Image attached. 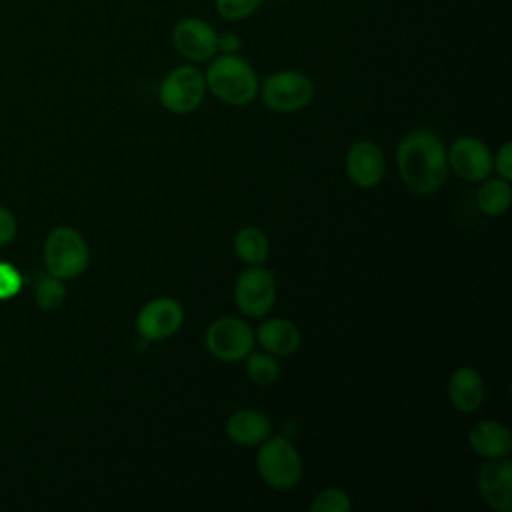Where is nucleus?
<instances>
[{"instance_id":"18","label":"nucleus","mask_w":512,"mask_h":512,"mask_svg":"<svg viewBox=\"0 0 512 512\" xmlns=\"http://www.w3.org/2000/svg\"><path fill=\"white\" fill-rule=\"evenodd\" d=\"M268 236L256 226H244L234 236V252L236 256L252 266H260L268 258Z\"/></svg>"},{"instance_id":"16","label":"nucleus","mask_w":512,"mask_h":512,"mask_svg":"<svg viewBox=\"0 0 512 512\" xmlns=\"http://www.w3.org/2000/svg\"><path fill=\"white\" fill-rule=\"evenodd\" d=\"M448 400L460 412H474L484 400V380L478 370L462 366L448 380Z\"/></svg>"},{"instance_id":"5","label":"nucleus","mask_w":512,"mask_h":512,"mask_svg":"<svg viewBox=\"0 0 512 512\" xmlns=\"http://www.w3.org/2000/svg\"><path fill=\"white\" fill-rule=\"evenodd\" d=\"M258 92L270 110L288 114L298 112L310 104L314 96V84L300 70H278L264 78Z\"/></svg>"},{"instance_id":"25","label":"nucleus","mask_w":512,"mask_h":512,"mask_svg":"<svg viewBox=\"0 0 512 512\" xmlns=\"http://www.w3.org/2000/svg\"><path fill=\"white\" fill-rule=\"evenodd\" d=\"M496 172L500 178L510 180L512 178V144L504 142L502 148L496 152V160H494Z\"/></svg>"},{"instance_id":"20","label":"nucleus","mask_w":512,"mask_h":512,"mask_svg":"<svg viewBox=\"0 0 512 512\" xmlns=\"http://www.w3.org/2000/svg\"><path fill=\"white\" fill-rule=\"evenodd\" d=\"M246 374L258 386H270L278 380L280 368L270 352H250L246 356Z\"/></svg>"},{"instance_id":"3","label":"nucleus","mask_w":512,"mask_h":512,"mask_svg":"<svg viewBox=\"0 0 512 512\" xmlns=\"http://www.w3.org/2000/svg\"><path fill=\"white\" fill-rule=\"evenodd\" d=\"M90 260L84 236L70 226H56L44 242V264L56 278L70 280L80 276Z\"/></svg>"},{"instance_id":"14","label":"nucleus","mask_w":512,"mask_h":512,"mask_svg":"<svg viewBox=\"0 0 512 512\" xmlns=\"http://www.w3.org/2000/svg\"><path fill=\"white\" fill-rule=\"evenodd\" d=\"M272 432L270 418L254 408H242L228 416L226 436L240 446H256L264 442Z\"/></svg>"},{"instance_id":"24","label":"nucleus","mask_w":512,"mask_h":512,"mask_svg":"<svg viewBox=\"0 0 512 512\" xmlns=\"http://www.w3.org/2000/svg\"><path fill=\"white\" fill-rule=\"evenodd\" d=\"M20 288H22L20 272L8 262H0V300L14 298L20 292Z\"/></svg>"},{"instance_id":"26","label":"nucleus","mask_w":512,"mask_h":512,"mask_svg":"<svg viewBox=\"0 0 512 512\" xmlns=\"http://www.w3.org/2000/svg\"><path fill=\"white\" fill-rule=\"evenodd\" d=\"M14 236H16V220L8 208L0 206V246L8 244Z\"/></svg>"},{"instance_id":"12","label":"nucleus","mask_w":512,"mask_h":512,"mask_svg":"<svg viewBox=\"0 0 512 512\" xmlns=\"http://www.w3.org/2000/svg\"><path fill=\"white\" fill-rule=\"evenodd\" d=\"M478 490L484 502L496 512L512 510V462L504 458H488L478 470Z\"/></svg>"},{"instance_id":"2","label":"nucleus","mask_w":512,"mask_h":512,"mask_svg":"<svg viewBox=\"0 0 512 512\" xmlns=\"http://www.w3.org/2000/svg\"><path fill=\"white\" fill-rule=\"evenodd\" d=\"M204 72L206 90L230 106L250 104L260 88L256 70L238 54H216Z\"/></svg>"},{"instance_id":"17","label":"nucleus","mask_w":512,"mask_h":512,"mask_svg":"<svg viewBox=\"0 0 512 512\" xmlns=\"http://www.w3.org/2000/svg\"><path fill=\"white\" fill-rule=\"evenodd\" d=\"M258 344L270 352L272 356H288L298 350L300 346V332L298 328L284 318H270L264 320L256 330Z\"/></svg>"},{"instance_id":"23","label":"nucleus","mask_w":512,"mask_h":512,"mask_svg":"<svg viewBox=\"0 0 512 512\" xmlns=\"http://www.w3.org/2000/svg\"><path fill=\"white\" fill-rule=\"evenodd\" d=\"M352 508V502L348 494L340 488H326L310 504L312 512H348Z\"/></svg>"},{"instance_id":"22","label":"nucleus","mask_w":512,"mask_h":512,"mask_svg":"<svg viewBox=\"0 0 512 512\" xmlns=\"http://www.w3.org/2000/svg\"><path fill=\"white\" fill-rule=\"evenodd\" d=\"M264 0H214L218 16L226 22H240L250 18Z\"/></svg>"},{"instance_id":"13","label":"nucleus","mask_w":512,"mask_h":512,"mask_svg":"<svg viewBox=\"0 0 512 512\" xmlns=\"http://www.w3.org/2000/svg\"><path fill=\"white\" fill-rule=\"evenodd\" d=\"M384 170V154L374 142L360 140L348 148L346 174L356 186L374 188L384 178Z\"/></svg>"},{"instance_id":"19","label":"nucleus","mask_w":512,"mask_h":512,"mask_svg":"<svg viewBox=\"0 0 512 512\" xmlns=\"http://www.w3.org/2000/svg\"><path fill=\"white\" fill-rule=\"evenodd\" d=\"M512 200V188L504 178H486L476 194L478 208L488 216H502Z\"/></svg>"},{"instance_id":"9","label":"nucleus","mask_w":512,"mask_h":512,"mask_svg":"<svg viewBox=\"0 0 512 512\" xmlns=\"http://www.w3.org/2000/svg\"><path fill=\"white\" fill-rule=\"evenodd\" d=\"M170 38L174 50L190 62H208L218 54V32L204 18H180Z\"/></svg>"},{"instance_id":"15","label":"nucleus","mask_w":512,"mask_h":512,"mask_svg":"<svg viewBox=\"0 0 512 512\" xmlns=\"http://www.w3.org/2000/svg\"><path fill=\"white\" fill-rule=\"evenodd\" d=\"M468 442L478 456L504 458L512 450L510 430L496 420H480L468 432Z\"/></svg>"},{"instance_id":"28","label":"nucleus","mask_w":512,"mask_h":512,"mask_svg":"<svg viewBox=\"0 0 512 512\" xmlns=\"http://www.w3.org/2000/svg\"><path fill=\"white\" fill-rule=\"evenodd\" d=\"M276 2H294V0H276Z\"/></svg>"},{"instance_id":"21","label":"nucleus","mask_w":512,"mask_h":512,"mask_svg":"<svg viewBox=\"0 0 512 512\" xmlns=\"http://www.w3.org/2000/svg\"><path fill=\"white\" fill-rule=\"evenodd\" d=\"M34 298H36V304L42 308V310H54L58 308L64 298H66V288H64V282L62 278H56L52 274L48 276H42L36 284V290H34Z\"/></svg>"},{"instance_id":"27","label":"nucleus","mask_w":512,"mask_h":512,"mask_svg":"<svg viewBox=\"0 0 512 512\" xmlns=\"http://www.w3.org/2000/svg\"><path fill=\"white\" fill-rule=\"evenodd\" d=\"M240 48H242V40L236 32L218 34V52L220 54H238Z\"/></svg>"},{"instance_id":"4","label":"nucleus","mask_w":512,"mask_h":512,"mask_svg":"<svg viewBox=\"0 0 512 512\" xmlns=\"http://www.w3.org/2000/svg\"><path fill=\"white\" fill-rule=\"evenodd\" d=\"M256 454V468L260 478L276 488L288 490L298 484L302 476V458L294 444L284 436H268Z\"/></svg>"},{"instance_id":"10","label":"nucleus","mask_w":512,"mask_h":512,"mask_svg":"<svg viewBox=\"0 0 512 512\" xmlns=\"http://www.w3.org/2000/svg\"><path fill=\"white\" fill-rule=\"evenodd\" d=\"M184 322V310L178 300L162 296L146 302L136 316V330L148 342H160L174 336Z\"/></svg>"},{"instance_id":"6","label":"nucleus","mask_w":512,"mask_h":512,"mask_svg":"<svg viewBox=\"0 0 512 512\" xmlns=\"http://www.w3.org/2000/svg\"><path fill=\"white\" fill-rule=\"evenodd\" d=\"M206 96L204 74L190 64L172 68L160 82L158 100L174 114H188L196 110Z\"/></svg>"},{"instance_id":"11","label":"nucleus","mask_w":512,"mask_h":512,"mask_svg":"<svg viewBox=\"0 0 512 512\" xmlns=\"http://www.w3.org/2000/svg\"><path fill=\"white\" fill-rule=\"evenodd\" d=\"M446 158L454 174L468 182H482L494 170V158L490 148L474 136L456 138L450 144Z\"/></svg>"},{"instance_id":"1","label":"nucleus","mask_w":512,"mask_h":512,"mask_svg":"<svg viewBox=\"0 0 512 512\" xmlns=\"http://www.w3.org/2000/svg\"><path fill=\"white\" fill-rule=\"evenodd\" d=\"M396 164L404 184L420 196L438 192L448 174V158L442 140L430 130H414L402 138Z\"/></svg>"},{"instance_id":"8","label":"nucleus","mask_w":512,"mask_h":512,"mask_svg":"<svg viewBox=\"0 0 512 512\" xmlns=\"http://www.w3.org/2000/svg\"><path fill=\"white\" fill-rule=\"evenodd\" d=\"M276 300V280L260 266L244 270L234 286V302L244 316L260 318L268 314Z\"/></svg>"},{"instance_id":"7","label":"nucleus","mask_w":512,"mask_h":512,"mask_svg":"<svg viewBox=\"0 0 512 512\" xmlns=\"http://www.w3.org/2000/svg\"><path fill=\"white\" fill-rule=\"evenodd\" d=\"M206 350L222 362L244 360L256 344L254 330L236 316L216 318L204 336Z\"/></svg>"}]
</instances>
